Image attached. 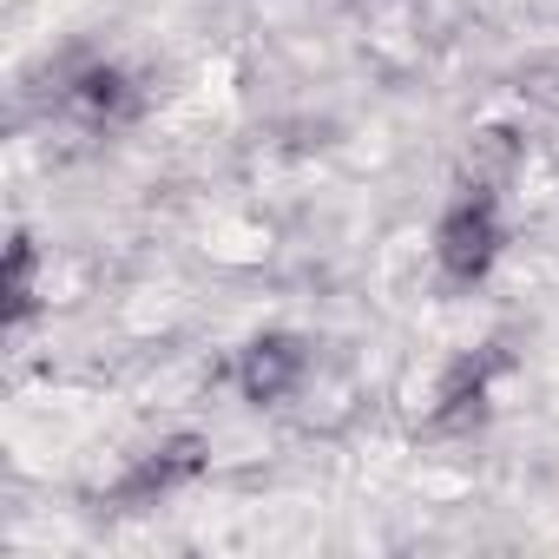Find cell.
<instances>
[{
  "mask_svg": "<svg viewBox=\"0 0 559 559\" xmlns=\"http://www.w3.org/2000/svg\"><path fill=\"white\" fill-rule=\"evenodd\" d=\"M493 362H500V356H467V362H454V376L441 382V408H435V421H467V415H480Z\"/></svg>",
  "mask_w": 559,
  "mask_h": 559,
  "instance_id": "obj_5",
  "label": "cell"
},
{
  "mask_svg": "<svg viewBox=\"0 0 559 559\" xmlns=\"http://www.w3.org/2000/svg\"><path fill=\"white\" fill-rule=\"evenodd\" d=\"M73 106H80L93 126H119V119L139 112V86H132V73H119V67H86V73L73 80Z\"/></svg>",
  "mask_w": 559,
  "mask_h": 559,
  "instance_id": "obj_4",
  "label": "cell"
},
{
  "mask_svg": "<svg viewBox=\"0 0 559 559\" xmlns=\"http://www.w3.org/2000/svg\"><path fill=\"white\" fill-rule=\"evenodd\" d=\"M310 376V349L297 343V336H257V343H243V356H237V389H243V402H284L297 382Z\"/></svg>",
  "mask_w": 559,
  "mask_h": 559,
  "instance_id": "obj_2",
  "label": "cell"
},
{
  "mask_svg": "<svg viewBox=\"0 0 559 559\" xmlns=\"http://www.w3.org/2000/svg\"><path fill=\"white\" fill-rule=\"evenodd\" d=\"M204 467V454H198V441L185 435V441H171V448H158V454H145L126 480H119V500H158V493H171V487H185L191 474Z\"/></svg>",
  "mask_w": 559,
  "mask_h": 559,
  "instance_id": "obj_3",
  "label": "cell"
},
{
  "mask_svg": "<svg viewBox=\"0 0 559 559\" xmlns=\"http://www.w3.org/2000/svg\"><path fill=\"white\" fill-rule=\"evenodd\" d=\"M27 310H34V243L14 237V243H8V317L21 323Z\"/></svg>",
  "mask_w": 559,
  "mask_h": 559,
  "instance_id": "obj_6",
  "label": "cell"
},
{
  "mask_svg": "<svg viewBox=\"0 0 559 559\" xmlns=\"http://www.w3.org/2000/svg\"><path fill=\"white\" fill-rule=\"evenodd\" d=\"M500 243H507L500 198L480 191V185H467V191L441 211V224H435V263H441L448 284H480V276L500 263Z\"/></svg>",
  "mask_w": 559,
  "mask_h": 559,
  "instance_id": "obj_1",
  "label": "cell"
}]
</instances>
